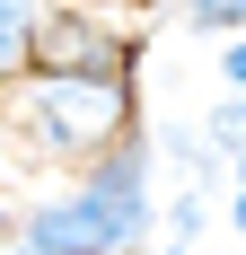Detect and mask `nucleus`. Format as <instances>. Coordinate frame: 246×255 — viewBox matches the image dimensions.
Instances as JSON below:
<instances>
[{
	"label": "nucleus",
	"mask_w": 246,
	"mask_h": 255,
	"mask_svg": "<svg viewBox=\"0 0 246 255\" xmlns=\"http://www.w3.org/2000/svg\"><path fill=\"white\" fill-rule=\"evenodd\" d=\"M0 124L44 158H97L132 132V88L123 79H44V71H26V88L0 97Z\"/></svg>",
	"instance_id": "obj_1"
},
{
	"label": "nucleus",
	"mask_w": 246,
	"mask_h": 255,
	"mask_svg": "<svg viewBox=\"0 0 246 255\" xmlns=\"http://www.w3.org/2000/svg\"><path fill=\"white\" fill-rule=\"evenodd\" d=\"M79 194L115 220V247L141 255L149 247V132H123L115 150L88 158V176H79Z\"/></svg>",
	"instance_id": "obj_2"
},
{
	"label": "nucleus",
	"mask_w": 246,
	"mask_h": 255,
	"mask_svg": "<svg viewBox=\"0 0 246 255\" xmlns=\"http://www.w3.org/2000/svg\"><path fill=\"white\" fill-rule=\"evenodd\" d=\"M26 71H44V79H123L132 71V44H123L115 26H97V18H53L44 9V26H35V62Z\"/></svg>",
	"instance_id": "obj_3"
},
{
	"label": "nucleus",
	"mask_w": 246,
	"mask_h": 255,
	"mask_svg": "<svg viewBox=\"0 0 246 255\" xmlns=\"http://www.w3.org/2000/svg\"><path fill=\"white\" fill-rule=\"evenodd\" d=\"M18 247H35V255H123L115 247V220H106L79 185H62V194H44V203L26 211V238Z\"/></svg>",
	"instance_id": "obj_4"
},
{
	"label": "nucleus",
	"mask_w": 246,
	"mask_h": 255,
	"mask_svg": "<svg viewBox=\"0 0 246 255\" xmlns=\"http://www.w3.org/2000/svg\"><path fill=\"white\" fill-rule=\"evenodd\" d=\"M35 26H44V0H0V88L26 79V62H35Z\"/></svg>",
	"instance_id": "obj_5"
},
{
	"label": "nucleus",
	"mask_w": 246,
	"mask_h": 255,
	"mask_svg": "<svg viewBox=\"0 0 246 255\" xmlns=\"http://www.w3.org/2000/svg\"><path fill=\"white\" fill-rule=\"evenodd\" d=\"M202 158L220 167V158H246V97H220V106H202Z\"/></svg>",
	"instance_id": "obj_6"
},
{
	"label": "nucleus",
	"mask_w": 246,
	"mask_h": 255,
	"mask_svg": "<svg viewBox=\"0 0 246 255\" xmlns=\"http://www.w3.org/2000/svg\"><path fill=\"white\" fill-rule=\"evenodd\" d=\"M194 26H246V0H185Z\"/></svg>",
	"instance_id": "obj_7"
},
{
	"label": "nucleus",
	"mask_w": 246,
	"mask_h": 255,
	"mask_svg": "<svg viewBox=\"0 0 246 255\" xmlns=\"http://www.w3.org/2000/svg\"><path fill=\"white\" fill-rule=\"evenodd\" d=\"M167 220H176V247H185V238H194L211 211H202V194H176V203H167Z\"/></svg>",
	"instance_id": "obj_8"
},
{
	"label": "nucleus",
	"mask_w": 246,
	"mask_h": 255,
	"mask_svg": "<svg viewBox=\"0 0 246 255\" xmlns=\"http://www.w3.org/2000/svg\"><path fill=\"white\" fill-rule=\"evenodd\" d=\"M220 88H229V97H246V35H238V44H220Z\"/></svg>",
	"instance_id": "obj_9"
},
{
	"label": "nucleus",
	"mask_w": 246,
	"mask_h": 255,
	"mask_svg": "<svg viewBox=\"0 0 246 255\" xmlns=\"http://www.w3.org/2000/svg\"><path fill=\"white\" fill-rule=\"evenodd\" d=\"M229 229L246 238V185H238V194H229Z\"/></svg>",
	"instance_id": "obj_10"
},
{
	"label": "nucleus",
	"mask_w": 246,
	"mask_h": 255,
	"mask_svg": "<svg viewBox=\"0 0 246 255\" xmlns=\"http://www.w3.org/2000/svg\"><path fill=\"white\" fill-rule=\"evenodd\" d=\"M0 255H35V247H18V238H9V247H0Z\"/></svg>",
	"instance_id": "obj_11"
},
{
	"label": "nucleus",
	"mask_w": 246,
	"mask_h": 255,
	"mask_svg": "<svg viewBox=\"0 0 246 255\" xmlns=\"http://www.w3.org/2000/svg\"><path fill=\"white\" fill-rule=\"evenodd\" d=\"M149 255H194V247H149Z\"/></svg>",
	"instance_id": "obj_12"
}]
</instances>
